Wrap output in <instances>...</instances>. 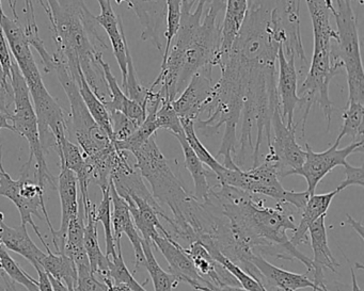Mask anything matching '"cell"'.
Masks as SVG:
<instances>
[{
	"label": "cell",
	"instance_id": "obj_1",
	"mask_svg": "<svg viewBox=\"0 0 364 291\" xmlns=\"http://www.w3.org/2000/svg\"><path fill=\"white\" fill-rule=\"evenodd\" d=\"M300 0H249L244 24L221 63V77L214 84L204 109L205 120L195 128L205 137L225 126L216 157L223 165L242 170L249 153L259 165L263 137L272 140V116L280 106L276 82L279 48L299 59L301 72L309 61L300 33ZM252 167V168H253Z\"/></svg>",
	"mask_w": 364,
	"mask_h": 291
},
{
	"label": "cell",
	"instance_id": "obj_2",
	"mask_svg": "<svg viewBox=\"0 0 364 291\" xmlns=\"http://www.w3.org/2000/svg\"><path fill=\"white\" fill-rule=\"evenodd\" d=\"M212 202L227 218L234 243L233 261L244 265L252 253L287 260H299L312 271V261L297 250L287 231L297 229L293 214L278 204L277 208L266 207L264 201L240 189L219 185L210 189Z\"/></svg>",
	"mask_w": 364,
	"mask_h": 291
},
{
	"label": "cell",
	"instance_id": "obj_3",
	"mask_svg": "<svg viewBox=\"0 0 364 291\" xmlns=\"http://www.w3.org/2000/svg\"><path fill=\"white\" fill-rule=\"evenodd\" d=\"M227 0H183L180 28L176 41L161 73L150 87L173 101L191 78L205 65L215 67L220 48L221 13ZM174 38V39H176Z\"/></svg>",
	"mask_w": 364,
	"mask_h": 291
},
{
	"label": "cell",
	"instance_id": "obj_4",
	"mask_svg": "<svg viewBox=\"0 0 364 291\" xmlns=\"http://www.w3.org/2000/svg\"><path fill=\"white\" fill-rule=\"evenodd\" d=\"M46 10L56 52L53 56L65 62L74 78L82 70L95 94L107 101L108 89L103 70L99 63L107 44L100 37L95 16L84 0H39Z\"/></svg>",
	"mask_w": 364,
	"mask_h": 291
},
{
	"label": "cell",
	"instance_id": "obj_5",
	"mask_svg": "<svg viewBox=\"0 0 364 291\" xmlns=\"http://www.w3.org/2000/svg\"><path fill=\"white\" fill-rule=\"evenodd\" d=\"M306 3L312 21L314 50L312 62L309 65L306 78L298 92L301 99L300 105L304 107L301 127H306L311 108L318 105L323 110L327 122V131H329L333 112V106L329 97L330 82L343 69L336 48H333L336 33L330 23L333 3L332 0H306Z\"/></svg>",
	"mask_w": 364,
	"mask_h": 291
},
{
	"label": "cell",
	"instance_id": "obj_6",
	"mask_svg": "<svg viewBox=\"0 0 364 291\" xmlns=\"http://www.w3.org/2000/svg\"><path fill=\"white\" fill-rule=\"evenodd\" d=\"M132 154L136 158L134 167L151 185L153 197L157 203L165 204L170 208L173 216L172 221L180 219L193 197L185 190L182 182L172 172L157 146L155 135Z\"/></svg>",
	"mask_w": 364,
	"mask_h": 291
},
{
	"label": "cell",
	"instance_id": "obj_7",
	"mask_svg": "<svg viewBox=\"0 0 364 291\" xmlns=\"http://www.w3.org/2000/svg\"><path fill=\"white\" fill-rule=\"evenodd\" d=\"M11 86L14 90V109L10 116L9 121L12 128L14 133L22 136L28 142L29 150H31L28 160L33 163L35 161L36 169H37L36 177L39 186L46 190V185L48 184L56 189V182L54 176L48 171L46 153L40 140L39 125H38L37 114L31 101V93L16 61L12 63Z\"/></svg>",
	"mask_w": 364,
	"mask_h": 291
},
{
	"label": "cell",
	"instance_id": "obj_8",
	"mask_svg": "<svg viewBox=\"0 0 364 291\" xmlns=\"http://www.w3.org/2000/svg\"><path fill=\"white\" fill-rule=\"evenodd\" d=\"M54 71L58 76L59 82L69 99L71 107L68 133L72 135L77 142V146L86 158H93L112 148L114 141L93 120L82 101L77 82L65 62L56 58H54Z\"/></svg>",
	"mask_w": 364,
	"mask_h": 291
},
{
	"label": "cell",
	"instance_id": "obj_9",
	"mask_svg": "<svg viewBox=\"0 0 364 291\" xmlns=\"http://www.w3.org/2000/svg\"><path fill=\"white\" fill-rule=\"evenodd\" d=\"M331 14L336 21V48L347 74L348 103L364 104V72L358 35V18L351 0H332Z\"/></svg>",
	"mask_w": 364,
	"mask_h": 291
},
{
	"label": "cell",
	"instance_id": "obj_10",
	"mask_svg": "<svg viewBox=\"0 0 364 291\" xmlns=\"http://www.w3.org/2000/svg\"><path fill=\"white\" fill-rule=\"evenodd\" d=\"M281 165L272 150L266 155L264 161L248 171L242 169L225 171L217 176L219 185L234 187L251 194H262L282 202L287 190L283 188L280 180Z\"/></svg>",
	"mask_w": 364,
	"mask_h": 291
},
{
	"label": "cell",
	"instance_id": "obj_11",
	"mask_svg": "<svg viewBox=\"0 0 364 291\" xmlns=\"http://www.w3.org/2000/svg\"><path fill=\"white\" fill-rule=\"evenodd\" d=\"M364 141H353L344 148H338L340 144L333 143L325 152L316 153L306 142V157L301 167L295 170H287L281 174L280 177L289 175H299L304 177L308 184L306 192L314 194L317 185L329 174L334 168L344 167L348 161L347 158L353 153L363 150Z\"/></svg>",
	"mask_w": 364,
	"mask_h": 291
},
{
	"label": "cell",
	"instance_id": "obj_12",
	"mask_svg": "<svg viewBox=\"0 0 364 291\" xmlns=\"http://www.w3.org/2000/svg\"><path fill=\"white\" fill-rule=\"evenodd\" d=\"M213 69L214 67L210 65L200 69L174 99L172 105L180 119H189L196 122L203 114L214 88Z\"/></svg>",
	"mask_w": 364,
	"mask_h": 291
},
{
	"label": "cell",
	"instance_id": "obj_13",
	"mask_svg": "<svg viewBox=\"0 0 364 291\" xmlns=\"http://www.w3.org/2000/svg\"><path fill=\"white\" fill-rule=\"evenodd\" d=\"M0 197H7L10 201L14 202V205L18 208L21 214V220H22L23 225H31L35 233L37 234L38 238L40 241L43 244L44 248L48 252H50V248L48 244L44 240L43 236L40 233L36 223L33 222V216H36L40 220H43L41 214H40L39 209L41 208L46 218V223H48V229H50L52 235H54L56 229L53 227L50 223V216H48V209H46V204L42 203L41 199H24L20 193V180H14L9 174L6 172L5 168L3 165V148L0 146Z\"/></svg>",
	"mask_w": 364,
	"mask_h": 291
},
{
	"label": "cell",
	"instance_id": "obj_14",
	"mask_svg": "<svg viewBox=\"0 0 364 291\" xmlns=\"http://www.w3.org/2000/svg\"><path fill=\"white\" fill-rule=\"evenodd\" d=\"M272 140L268 150H272L281 165V173L287 170H295L301 167L306 157V150L296 141V125L289 127L285 124L281 114L280 106H277L272 116ZM287 171V170H285ZM280 173V175H281Z\"/></svg>",
	"mask_w": 364,
	"mask_h": 291
},
{
	"label": "cell",
	"instance_id": "obj_15",
	"mask_svg": "<svg viewBox=\"0 0 364 291\" xmlns=\"http://www.w3.org/2000/svg\"><path fill=\"white\" fill-rule=\"evenodd\" d=\"M0 26L7 38L14 61L18 65L26 84H31L42 80L41 73L31 50V44L27 39L24 28L21 26L18 21L12 20L4 14L0 18Z\"/></svg>",
	"mask_w": 364,
	"mask_h": 291
},
{
	"label": "cell",
	"instance_id": "obj_16",
	"mask_svg": "<svg viewBox=\"0 0 364 291\" xmlns=\"http://www.w3.org/2000/svg\"><path fill=\"white\" fill-rule=\"evenodd\" d=\"M118 4H127L139 18L142 27L141 39L152 42L164 55L163 37L166 31V0H116ZM165 38V37H164Z\"/></svg>",
	"mask_w": 364,
	"mask_h": 291
},
{
	"label": "cell",
	"instance_id": "obj_17",
	"mask_svg": "<svg viewBox=\"0 0 364 291\" xmlns=\"http://www.w3.org/2000/svg\"><path fill=\"white\" fill-rule=\"evenodd\" d=\"M295 56H287L283 45L279 48L277 61L279 65L278 91L280 101L281 114L285 124L294 126V114L298 105L301 104V99L298 95V75L295 67Z\"/></svg>",
	"mask_w": 364,
	"mask_h": 291
},
{
	"label": "cell",
	"instance_id": "obj_18",
	"mask_svg": "<svg viewBox=\"0 0 364 291\" xmlns=\"http://www.w3.org/2000/svg\"><path fill=\"white\" fill-rule=\"evenodd\" d=\"M152 244L165 257L169 265L170 273L173 274L178 282H187L196 291L205 286L208 280L198 273L193 260L185 253L184 246L178 243L173 238L159 235L152 240Z\"/></svg>",
	"mask_w": 364,
	"mask_h": 291
},
{
	"label": "cell",
	"instance_id": "obj_19",
	"mask_svg": "<svg viewBox=\"0 0 364 291\" xmlns=\"http://www.w3.org/2000/svg\"><path fill=\"white\" fill-rule=\"evenodd\" d=\"M110 195H112V231H114L116 248L117 251L122 250L121 248V238H122L123 234H125L131 241L134 253H135V270H134V273H135L139 268L144 267V263H146V256H144V248H142V237L134 224L127 202L117 193L112 180H110Z\"/></svg>",
	"mask_w": 364,
	"mask_h": 291
},
{
	"label": "cell",
	"instance_id": "obj_20",
	"mask_svg": "<svg viewBox=\"0 0 364 291\" xmlns=\"http://www.w3.org/2000/svg\"><path fill=\"white\" fill-rule=\"evenodd\" d=\"M58 193L61 204V226L53 235L56 253H63L65 236L70 222L77 218L80 214V201H78V182L75 174L60 165V174L58 176Z\"/></svg>",
	"mask_w": 364,
	"mask_h": 291
},
{
	"label": "cell",
	"instance_id": "obj_21",
	"mask_svg": "<svg viewBox=\"0 0 364 291\" xmlns=\"http://www.w3.org/2000/svg\"><path fill=\"white\" fill-rule=\"evenodd\" d=\"M248 263L255 265L259 273V282L265 287L268 285L272 288H276L280 291H297L299 289L306 288H311L314 291L323 290L317 287L314 282L306 276V274L293 273L287 270L281 269L266 260L262 255L252 253L246 263Z\"/></svg>",
	"mask_w": 364,
	"mask_h": 291
},
{
	"label": "cell",
	"instance_id": "obj_22",
	"mask_svg": "<svg viewBox=\"0 0 364 291\" xmlns=\"http://www.w3.org/2000/svg\"><path fill=\"white\" fill-rule=\"evenodd\" d=\"M101 8L99 16H95V22L103 27L109 38L112 52L122 74V86L125 84L127 73V50H129L122 20L114 13L112 7V0H97Z\"/></svg>",
	"mask_w": 364,
	"mask_h": 291
},
{
	"label": "cell",
	"instance_id": "obj_23",
	"mask_svg": "<svg viewBox=\"0 0 364 291\" xmlns=\"http://www.w3.org/2000/svg\"><path fill=\"white\" fill-rule=\"evenodd\" d=\"M326 216H321L318 220L315 221L310 229H309V235H310L311 246L313 250L312 271L314 274L313 282L319 288L328 289L323 282V271L325 269H329L330 271L336 272V268L338 263L332 255L328 244L327 229L325 224Z\"/></svg>",
	"mask_w": 364,
	"mask_h": 291
},
{
	"label": "cell",
	"instance_id": "obj_24",
	"mask_svg": "<svg viewBox=\"0 0 364 291\" xmlns=\"http://www.w3.org/2000/svg\"><path fill=\"white\" fill-rule=\"evenodd\" d=\"M99 63L103 70L104 76H105L106 84H107L108 97L109 101H103L108 111L121 112L127 116L129 120L133 121L137 126H139L146 116V109L142 107L139 104L136 103L133 99H129L124 91L120 88L117 78L112 74L110 65L105 62L103 59V55L100 56Z\"/></svg>",
	"mask_w": 364,
	"mask_h": 291
},
{
	"label": "cell",
	"instance_id": "obj_25",
	"mask_svg": "<svg viewBox=\"0 0 364 291\" xmlns=\"http://www.w3.org/2000/svg\"><path fill=\"white\" fill-rule=\"evenodd\" d=\"M0 243L3 244L7 250L18 253L21 256L29 261L36 270L40 269L43 251L38 248L37 244L33 241L26 225L21 224L18 227H10L5 223V214L0 212Z\"/></svg>",
	"mask_w": 364,
	"mask_h": 291
},
{
	"label": "cell",
	"instance_id": "obj_26",
	"mask_svg": "<svg viewBox=\"0 0 364 291\" xmlns=\"http://www.w3.org/2000/svg\"><path fill=\"white\" fill-rule=\"evenodd\" d=\"M249 0H227L225 13L221 24L220 48L217 55L215 67H220L229 54L236 37L244 24L248 10Z\"/></svg>",
	"mask_w": 364,
	"mask_h": 291
},
{
	"label": "cell",
	"instance_id": "obj_27",
	"mask_svg": "<svg viewBox=\"0 0 364 291\" xmlns=\"http://www.w3.org/2000/svg\"><path fill=\"white\" fill-rule=\"evenodd\" d=\"M84 227V246L88 255L89 263H90L91 272L95 275H100L102 280H112L109 278V268L112 259L106 256L102 252L99 243V235H97V222L95 220V206L92 209L85 214Z\"/></svg>",
	"mask_w": 364,
	"mask_h": 291
},
{
	"label": "cell",
	"instance_id": "obj_28",
	"mask_svg": "<svg viewBox=\"0 0 364 291\" xmlns=\"http://www.w3.org/2000/svg\"><path fill=\"white\" fill-rule=\"evenodd\" d=\"M340 193L338 188L336 190L330 191L323 194H312L309 197L304 210H302L301 220L298 225L296 231H294L293 237L291 238V242L295 246H299L304 241H308L306 233L311 225L318 220L321 216H326L332 199Z\"/></svg>",
	"mask_w": 364,
	"mask_h": 291
},
{
	"label": "cell",
	"instance_id": "obj_29",
	"mask_svg": "<svg viewBox=\"0 0 364 291\" xmlns=\"http://www.w3.org/2000/svg\"><path fill=\"white\" fill-rule=\"evenodd\" d=\"M176 139L180 142L182 146L183 154H184L185 167L188 170L193 177V185H195V197L197 201L204 202L208 199L210 192V186L208 184V178L212 176L210 171L204 168L203 163L198 158L197 155L193 152V148L189 146L185 133L176 136Z\"/></svg>",
	"mask_w": 364,
	"mask_h": 291
},
{
	"label": "cell",
	"instance_id": "obj_30",
	"mask_svg": "<svg viewBox=\"0 0 364 291\" xmlns=\"http://www.w3.org/2000/svg\"><path fill=\"white\" fill-rule=\"evenodd\" d=\"M77 82L78 89H80V95H82V101L86 105L87 109L90 112L93 120L109 136L110 139L114 141V131H112V116L109 111L104 105L103 101L95 94L92 89L89 86L85 78L84 73L82 70L78 72V76L75 78Z\"/></svg>",
	"mask_w": 364,
	"mask_h": 291
},
{
	"label": "cell",
	"instance_id": "obj_31",
	"mask_svg": "<svg viewBox=\"0 0 364 291\" xmlns=\"http://www.w3.org/2000/svg\"><path fill=\"white\" fill-rule=\"evenodd\" d=\"M42 269L56 280L65 282L70 291L75 290L77 282V268L75 263L63 253H46L40 263Z\"/></svg>",
	"mask_w": 364,
	"mask_h": 291
},
{
	"label": "cell",
	"instance_id": "obj_32",
	"mask_svg": "<svg viewBox=\"0 0 364 291\" xmlns=\"http://www.w3.org/2000/svg\"><path fill=\"white\" fill-rule=\"evenodd\" d=\"M84 212L80 201V214L77 218L70 222L68 227L67 236H65L63 254L69 256L75 263L76 268L89 265L88 255L84 246Z\"/></svg>",
	"mask_w": 364,
	"mask_h": 291
},
{
	"label": "cell",
	"instance_id": "obj_33",
	"mask_svg": "<svg viewBox=\"0 0 364 291\" xmlns=\"http://www.w3.org/2000/svg\"><path fill=\"white\" fill-rule=\"evenodd\" d=\"M142 248H144V256H146L144 268L148 270L149 274H150L154 290L172 291L174 288H176L180 282L173 274L165 271L157 263L156 258L153 254L152 244L142 239Z\"/></svg>",
	"mask_w": 364,
	"mask_h": 291
},
{
	"label": "cell",
	"instance_id": "obj_34",
	"mask_svg": "<svg viewBox=\"0 0 364 291\" xmlns=\"http://www.w3.org/2000/svg\"><path fill=\"white\" fill-rule=\"evenodd\" d=\"M342 118V129L334 143L340 144L345 137H351L353 141H363L364 104L347 103Z\"/></svg>",
	"mask_w": 364,
	"mask_h": 291
},
{
	"label": "cell",
	"instance_id": "obj_35",
	"mask_svg": "<svg viewBox=\"0 0 364 291\" xmlns=\"http://www.w3.org/2000/svg\"><path fill=\"white\" fill-rule=\"evenodd\" d=\"M181 124H182L185 138H186L189 146L193 148V152L197 155L200 161H201L203 165H208L210 171L216 175V177L220 175V174L225 171V167H223V165H221V163L217 160V158H215V157L208 152V148L203 146V143L200 141L197 133H196L195 122L189 120V119H181Z\"/></svg>",
	"mask_w": 364,
	"mask_h": 291
},
{
	"label": "cell",
	"instance_id": "obj_36",
	"mask_svg": "<svg viewBox=\"0 0 364 291\" xmlns=\"http://www.w3.org/2000/svg\"><path fill=\"white\" fill-rule=\"evenodd\" d=\"M101 204L95 209V220L103 224L105 231L106 253L105 255L109 258L116 256L117 248L114 243V231H112V195H110V184L106 190L102 191Z\"/></svg>",
	"mask_w": 364,
	"mask_h": 291
},
{
	"label": "cell",
	"instance_id": "obj_37",
	"mask_svg": "<svg viewBox=\"0 0 364 291\" xmlns=\"http://www.w3.org/2000/svg\"><path fill=\"white\" fill-rule=\"evenodd\" d=\"M0 269L3 270L16 284L22 285L28 291H40L38 280L25 272L10 256L7 248L0 243Z\"/></svg>",
	"mask_w": 364,
	"mask_h": 291
},
{
	"label": "cell",
	"instance_id": "obj_38",
	"mask_svg": "<svg viewBox=\"0 0 364 291\" xmlns=\"http://www.w3.org/2000/svg\"><path fill=\"white\" fill-rule=\"evenodd\" d=\"M172 103L173 101L161 97V105L157 109L155 120H156L159 129L163 128L169 131L174 137H176V136L183 135L184 131H183L182 124H181L180 116L174 110Z\"/></svg>",
	"mask_w": 364,
	"mask_h": 291
},
{
	"label": "cell",
	"instance_id": "obj_39",
	"mask_svg": "<svg viewBox=\"0 0 364 291\" xmlns=\"http://www.w3.org/2000/svg\"><path fill=\"white\" fill-rule=\"evenodd\" d=\"M109 278L114 284H123L132 291H146L142 285L136 280L123 259L122 250L117 251V255L112 258L109 268Z\"/></svg>",
	"mask_w": 364,
	"mask_h": 291
},
{
	"label": "cell",
	"instance_id": "obj_40",
	"mask_svg": "<svg viewBox=\"0 0 364 291\" xmlns=\"http://www.w3.org/2000/svg\"><path fill=\"white\" fill-rule=\"evenodd\" d=\"M74 291H108L107 286L97 280L89 265L77 268V282Z\"/></svg>",
	"mask_w": 364,
	"mask_h": 291
},
{
	"label": "cell",
	"instance_id": "obj_41",
	"mask_svg": "<svg viewBox=\"0 0 364 291\" xmlns=\"http://www.w3.org/2000/svg\"><path fill=\"white\" fill-rule=\"evenodd\" d=\"M109 114L112 116L114 142L127 139L139 127L121 112L112 111Z\"/></svg>",
	"mask_w": 364,
	"mask_h": 291
},
{
	"label": "cell",
	"instance_id": "obj_42",
	"mask_svg": "<svg viewBox=\"0 0 364 291\" xmlns=\"http://www.w3.org/2000/svg\"><path fill=\"white\" fill-rule=\"evenodd\" d=\"M345 175L346 178L338 185V190L342 191L347 187L360 186L364 187V167H353L350 163H347L344 165Z\"/></svg>",
	"mask_w": 364,
	"mask_h": 291
},
{
	"label": "cell",
	"instance_id": "obj_43",
	"mask_svg": "<svg viewBox=\"0 0 364 291\" xmlns=\"http://www.w3.org/2000/svg\"><path fill=\"white\" fill-rule=\"evenodd\" d=\"M14 60H12L11 50H10L9 44H8L7 38L4 33L3 28L0 26V65L3 67L8 79L11 82V67Z\"/></svg>",
	"mask_w": 364,
	"mask_h": 291
},
{
	"label": "cell",
	"instance_id": "obj_44",
	"mask_svg": "<svg viewBox=\"0 0 364 291\" xmlns=\"http://www.w3.org/2000/svg\"><path fill=\"white\" fill-rule=\"evenodd\" d=\"M311 195L309 194L306 191L304 192H296V191H287L285 197H283L282 202L280 204L284 205V204H289V205L295 207L298 212H302L304 206H306V202H308L309 197Z\"/></svg>",
	"mask_w": 364,
	"mask_h": 291
},
{
	"label": "cell",
	"instance_id": "obj_45",
	"mask_svg": "<svg viewBox=\"0 0 364 291\" xmlns=\"http://www.w3.org/2000/svg\"><path fill=\"white\" fill-rule=\"evenodd\" d=\"M198 291H247L246 289L242 288L240 286H232V285H217L213 282H206L205 286L201 287Z\"/></svg>",
	"mask_w": 364,
	"mask_h": 291
},
{
	"label": "cell",
	"instance_id": "obj_46",
	"mask_svg": "<svg viewBox=\"0 0 364 291\" xmlns=\"http://www.w3.org/2000/svg\"><path fill=\"white\" fill-rule=\"evenodd\" d=\"M39 280H38V286H39L40 291H54L53 290L52 284H50V278L48 274L44 271L42 268L37 270Z\"/></svg>",
	"mask_w": 364,
	"mask_h": 291
},
{
	"label": "cell",
	"instance_id": "obj_47",
	"mask_svg": "<svg viewBox=\"0 0 364 291\" xmlns=\"http://www.w3.org/2000/svg\"><path fill=\"white\" fill-rule=\"evenodd\" d=\"M0 291H18L16 282L0 269Z\"/></svg>",
	"mask_w": 364,
	"mask_h": 291
},
{
	"label": "cell",
	"instance_id": "obj_48",
	"mask_svg": "<svg viewBox=\"0 0 364 291\" xmlns=\"http://www.w3.org/2000/svg\"><path fill=\"white\" fill-rule=\"evenodd\" d=\"M347 216V223L357 231L358 235L361 237V239L363 240V225H362L361 222H358V221L353 220L349 214H346Z\"/></svg>",
	"mask_w": 364,
	"mask_h": 291
},
{
	"label": "cell",
	"instance_id": "obj_49",
	"mask_svg": "<svg viewBox=\"0 0 364 291\" xmlns=\"http://www.w3.org/2000/svg\"><path fill=\"white\" fill-rule=\"evenodd\" d=\"M50 278V284H52L53 290L54 291H70L69 288L65 286V282H61V280H56V278H53V276L48 275Z\"/></svg>",
	"mask_w": 364,
	"mask_h": 291
},
{
	"label": "cell",
	"instance_id": "obj_50",
	"mask_svg": "<svg viewBox=\"0 0 364 291\" xmlns=\"http://www.w3.org/2000/svg\"><path fill=\"white\" fill-rule=\"evenodd\" d=\"M1 129H8V131H14L11 123L9 121V116L4 112L0 111V131Z\"/></svg>",
	"mask_w": 364,
	"mask_h": 291
},
{
	"label": "cell",
	"instance_id": "obj_51",
	"mask_svg": "<svg viewBox=\"0 0 364 291\" xmlns=\"http://www.w3.org/2000/svg\"><path fill=\"white\" fill-rule=\"evenodd\" d=\"M351 272V291H362V289L360 288L359 285H358L357 276H355V269L353 268H350Z\"/></svg>",
	"mask_w": 364,
	"mask_h": 291
},
{
	"label": "cell",
	"instance_id": "obj_52",
	"mask_svg": "<svg viewBox=\"0 0 364 291\" xmlns=\"http://www.w3.org/2000/svg\"><path fill=\"white\" fill-rule=\"evenodd\" d=\"M0 82H10V84H11V82H10V80L8 79L7 76H6L5 72H4V70H3V67H1V65H0Z\"/></svg>",
	"mask_w": 364,
	"mask_h": 291
},
{
	"label": "cell",
	"instance_id": "obj_53",
	"mask_svg": "<svg viewBox=\"0 0 364 291\" xmlns=\"http://www.w3.org/2000/svg\"><path fill=\"white\" fill-rule=\"evenodd\" d=\"M5 14V12H4L3 9V4H1V0H0V18Z\"/></svg>",
	"mask_w": 364,
	"mask_h": 291
},
{
	"label": "cell",
	"instance_id": "obj_54",
	"mask_svg": "<svg viewBox=\"0 0 364 291\" xmlns=\"http://www.w3.org/2000/svg\"><path fill=\"white\" fill-rule=\"evenodd\" d=\"M357 1H359V3L361 4V5H363L364 0H357Z\"/></svg>",
	"mask_w": 364,
	"mask_h": 291
}]
</instances>
